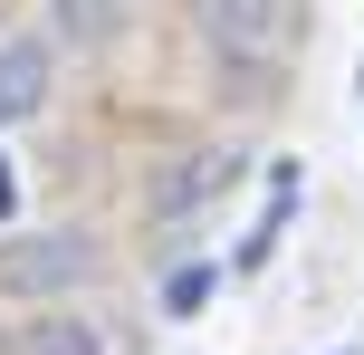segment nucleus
<instances>
[{
  "instance_id": "1",
  "label": "nucleus",
  "mask_w": 364,
  "mask_h": 355,
  "mask_svg": "<svg viewBox=\"0 0 364 355\" xmlns=\"http://www.w3.org/2000/svg\"><path fill=\"white\" fill-rule=\"evenodd\" d=\"M106 269V250L87 231H29V240H0V298H68Z\"/></svg>"
},
{
  "instance_id": "2",
  "label": "nucleus",
  "mask_w": 364,
  "mask_h": 355,
  "mask_svg": "<svg viewBox=\"0 0 364 355\" xmlns=\"http://www.w3.org/2000/svg\"><path fill=\"white\" fill-rule=\"evenodd\" d=\"M192 29L211 38L220 58H240V68H250V58L278 48V0H192Z\"/></svg>"
},
{
  "instance_id": "3",
  "label": "nucleus",
  "mask_w": 364,
  "mask_h": 355,
  "mask_svg": "<svg viewBox=\"0 0 364 355\" xmlns=\"http://www.w3.org/2000/svg\"><path fill=\"white\" fill-rule=\"evenodd\" d=\"M240 183V154H182V164H164V183H154V211L164 221H182V211H201V202H220V192Z\"/></svg>"
},
{
  "instance_id": "4",
  "label": "nucleus",
  "mask_w": 364,
  "mask_h": 355,
  "mask_svg": "<svg viewBox=\"0 0 364 355\" xmlns=\"http://www.w3.org/2000/svg\"><path fill=\"white\" fill-rule=\"evenodd\" d=\"M48 38H10V48H0V134L10 125H29L38 106H48Z\"/></svg>"
},
{
  "instance_id": "5",
  "label": "nucleus",
  "mask_w": 364,
  "mask_h": 355,
  "mask_svg": "<svg viewBox=\"0 0 364 355\" xmlns=\"http://www.w3.org/2000/svg\"><path fill=\"white\" fill-rule=\"evenodd\" d=\"M10 355H106V337H96L87 317H68V307H48V317L19 327V346H10Z\"/></svg>"
},
{
  "instance_id": "6",
  "label": "nucleus",
  "mask_w": 364,
  "mask_h": 355,
  "mask_svg": "<svg viewBox=\"0 0 364 355\" xmlns=\"http://www.w3.org/2000/svg\"><path fill=\"white\" fill-rule=\"evenodd\" d=\"M288 211H297V164H278V173H269V211H259V231L240 240V269H259V260L278 250V231H288Z\"/></svg>"
},
{
  "instance_id": "7",
  "label": "nucleus",
  "mask_w": 364,
  "mask_h": 355,
  "mask_svg": "<svg viewBox=\"0 0 364 355\" xmlns=\"http://www.w3.org/2000/svg\"><path fill=\"white\" fill-rule=\"evenodd\" d=\"M211 298H220V269L211 260H182L173 279H164V317H201Z\"/></svg>"
},
{
  "instance_id": "8",
  "label": "nucleus",
  "mask_w": 364,
  "mask_h": 355,
  "mask_svg": "<svg viewBox=\"0 0 364 355\" xmlns=\"http://www.w3.org/2000/svg\"><path fill=\"white\" fill-rule=\"evenodd\" d=\"M58 29H68V38H87V48H96V38L115 29V0H58Z\"/></svg>"
},
{
  "instance_id": "9",
  "label": "nucleus",
  "mask_w": 364,
  "mask_h": 355,
  "mask_svg": "<svg viewBox=\"0 0 364 355\" xmlns=\"http://www.w3.org/2000/svg\"><path fill=\"white\" fill-rule=\"evenodd\" d=\"M10 211H19V183H10V164H0V231H10Z\"/></svg>"
}]
</instances>
